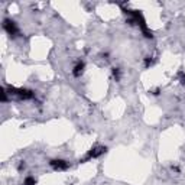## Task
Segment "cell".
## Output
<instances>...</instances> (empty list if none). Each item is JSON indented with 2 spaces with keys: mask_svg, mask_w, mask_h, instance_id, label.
Returning a JSON list of instances; mask_svg holds the SVG:
<instances>
[{
  "mask_svg": "<svg viewBox=\"0 0 185 185\" xmlns=\"http://www.w3.org/2000/svg\"><path fill=\"white\" fill-rule=\"evenodd\" d=\"M106 152H107L106 146H96V148H92V149L88 152L87 156L83 159V162H87L90 159H96V158H98V156H101L103 153H106Z\"/></svg>",
  "mask_w": 185,
  "mask_h": 185,
  "instance_id": "1",
  "label": "cell"
},
{
  "mask_svg": "<svg viewBox=\"0 0 185 185\" xmlns=\"http://www.w3.org/2000/svg\"><path fill=\"white\" fill-rule=\"evenodd\" d=\"M3 29L7 32V35H10L12 38H15L16 35H19V29L16 26V23L10 19H5L3 20Z\"/></svg>",
  "mask_w": 185,
  "mask_h": 185,
  "instance_id": "2",
  "label": "cell"
},
{
  "mask_svg": "<svg viewBox=\"0 0 185 185\" xmlns=\"http://www.w3.org/2000/svg\"><path fill=\"white\" fill-rule=\"evenodd\" d=\"M12 91H15L13 94H16L22 100H32V98L35 97V92L32 91V90H29V88H13Z\"/></svg>",
  "mask_w": 185,
  "mask_h": 185,
  "instance_id": "3",
  "label": "cell"
},
{
  "mask_svg": "<svg viewBox=\"0 0 185 185\" xmlns=\"http://www.w3.org/2000/svg\"><path fill=\"white\" fill-rule=\"evenodd\" d=\"M49 165L54 168V169H57V171H65L70 168V163L64 161V159H51L49 161Z\"/></svg>",
  "mask_w": 185,
  "mask_h": 185,
  "instance_id": "4",
  "label": "cell"
},
{
  "mask_svg": "<svg viewBox=\"0 0 185 185\" xmlns=\"http://www.w3.org/2000/svg\"><path fill=\"white\" fill-rule=\"evenodd\" d=\"M84 68H85L84 61H78L74 65V68H72V75H74V77H81L84 72Z\"/></svg>",
  "mask_w": 185,
  "mask_h": 185,
  "instance_id": "5",
  "label": "cell"
},
{
  "mask_svg": "<svg viewBox=\"0 0 185 185\" xmlns=\"http://www.w3.org/2000/svg\"><path fill=\"white\" fill-rule=\"evenodd\" d=\"M23 185H36V179L32 175H29V176H26V178H25V181H23Z\"/></svg>",
  "mask_w": 185,
  "mask_h": 185,
  "instance_id": "6",
  "label": "cell"
},
{
  "mask_svg": "<svg viewBox=\"0 0 185 185\" xmlns=\"http://www.w3.org/2000/svg\"><path fill=\"white\" fill-rule=\"evenodd\" d=\"M113 75H114L116 81H119L120 80V70L119 68H113Z\"/></svg>",
  "mask_w": 185,
  "mask_h": 185,
  "instance_id": "7",
  "label": "cell"
},
{
  "mask_svg": "<svg viewBox=\"0 0 185 185\" xmlns=\"http://www.w3.org/2000/svg\"><path fill=\"white\" fill-rule=\"evenodd\" d=\"M6 100H7V92H6L5 88H2V101L5 103Z\"/></svg>",
  "mask_w": 185,
  "mask_h": 185,
  "instance_id": "8",
  "label": "cell"
},
{
  "mask_svg": "<svg viewBox=\"0 0 185 185\" xmlns=\"http://www.w3.org/2000/svg\"><path fill=\"white\" fill-rule=\"evenodd\" d=\"M150 64H152V59H150V57H146V59H145V67H149Z\"/></svg>",
  "mask_w": 185,
  "mask_h": 185,
  "instance_id": "9",
  "label": "cell"
},
{
  "mask_svg": "<svg viewBox=\"0 0 185 185\" xmlns=\"http://www.w3.org/2000/svg\"><path fill=\"white\" fill-rule=\"evenodd\" d=\"M25 166H26V163H25V162L22 161V162H20V165H19V171H22V169H25Z\"/></svg>",
  "mask_w": 185,
  "mask_h": 185,
  "instance_id": "10",
  "label": "cell"
},
{
  "mask_svg": "<svg viewBox=\"0 0 185 185\" xmlns=\"http://www.w3.org/2000/svg\"><path fill=\"white\" fill-rule=\"evenodd\" d=\"M181 84L185 85V74H182V77H181Z\"/></svg>",
  "mask_w": 185,
  "mask_h": 185,
  "instance_id": "11",
  "label": "cell"
}]
</instances>
